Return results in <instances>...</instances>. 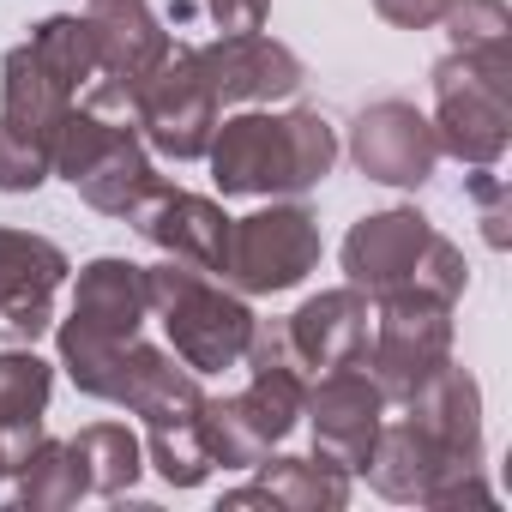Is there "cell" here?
I'll list each match as a JSON object with an SVG mask.
<instances>
[{
	"label": "cell",
	"instance_id": "1",
	"mask_svg": "<svg viewBox=\"0 0 512 512\" xmlns=\"http://www.w3.org/2000/svg\"><path fill=\"white\" fill-rule=\"evenodd\" d=\"M338 127L320 109H241L229 121H217L205 157H211V181L223 199H296L314 193L332 169H338Z\"/></svg>",
	"mask_w": 512,
	"mask_h": 512
},
{
	"label": "cell",
	"instance_id": "2",
	"mask_svg": "<svg viewBox=\"0 0 512 512\" xmlns=\"http://www.w3.org/2000/svg\"><path fill=\"white\" fill-rule=\"evenodd\" d=\"M344 278L368 302H380V296L458 302L464 284H470V266L416 205H386V211H368L362 223H350V235H344Z\"/></svg>",
	"mask_w": 512,
	"mask_h": 512
},
{
	"label": "cell",
	"instance_id": "3",
	"mask_svg": "<svg viewBox=\"0 0 512 512\" xmlns=\"http://www.w3.org/2000/svg\"><path fill=\"white\" fill-rule=\"evenodd\" d=\"M434 139L440 157L464 169H494L512 145V49L500 55H440L434 61Z\"/></svg>",
	"mask_w": 512,
	"mask_h": 512
},
{
	"label": "cell",
	"instance_id": "4",
	"mask_svg": "<svg viewBox=\"0 0 512 512\" xmlns=\"http://www.w3.org/2000/svg\"><path fill=\"white\" fill-rule=\"evenodd\" d=\"M145 296L151 314L169 332V350L193 368V374H217V368H241L247 338H253V308L247 296L211 284V272H193L181 260L145 266Z\"/></svg>",
	"mask_w": 512,
	"mask_h": 512
},
{
	"label": "cell",
	"instance_id": "5",
	"mask_svg": "<svg viewBox=\"0 0 512 512\" xmlns=\"http://www.w3.org/2000/svg\"><path fill=\"white\" fill-rule=\"evenodd\" d=\"M446 362H452V302H434V296H380L374 302V332H368L362 368L386 404H410Z\"/></svg>",
	"mask_w": 512,
	"mask_h": 512
},
{
	"label": "cell",
	"instance_id": "6",
	"mask_svg": "<svg viewBox=\"0 0 512 512\" xmlns=\"http://www.w3.org/2000/svg\"><path fill=\"white\" fill-rule=\"evenodd\" d=\"M253 380L235 392V398H205L199 404V422H205V446L217 464L229 470H253L302 416V398H308V374L290 368V362H260L247 368Z\"/></svg>",
	"mask_w": 512,
	"mask_h": 512
},
{
	"label": "cell",
	"instance_id": "7",
	"mask_svg": "<svg viewBox=\"0 0 512 512\" xmlns=\"http://www.w3.org/2000/svg\"><path fill=\"white\" fill-rule=\"evenodd\" d=\"M320 266V217L308 205H266L229 217V253H223V284L235 296H278L296 290Z\"/></svg>",
	"mask_w": 512,
	"mask_h": 512
},
{
	"label": "cell",
	"instance_id": "8",
	"mask_svg": "<svg viewBox=\"0 0 512 512\" xmlns=\"http://www.w3.org/2000/svg\"><path fill=\"white\" fill-rule=\"evenodd\" d=\"M85 25H91V43H97V79L79 103L133 121L139 85L175 55V43H169L163 19L151 13V0H91Z\"/></svg>",
	"mask_w": 512,
	"mask_h": 512
},
{
	"label": "cell",
	"instance_id": "9",
	"mask_svg": "<svg viewBox=\"0 0 512 512\" xmlns=\"http://www.w3.org/2000/svg\"><path fill=\"white\" fill-rule=\"evenodd\" d=\"M217 115L223 109H217L211 85L193 67V49H181V43L133 97V127H139L145 151H157L169 163H199L211 133H217Z\"/></svg>",
	"mask_w": 512,
	"mask_h": 512
},
{
	"label": "cell",
	"instance_id": "10",
	"mask_svg": "<svg viewBox=\"0 0 512 512\" xmlns=\"http://www.w3.org/2000/svg\"><path fill=\"white\" fill-rule=\"evenodd\" d=\"M193 67L199 79L211 85L217 109L235 103V109H260V103H284L302 91V55L266 31H241V37H217V43H199L193 49Z\"/></svg>",
	"mask_w": 512,
	"mask_h": 512
},
{
	"label": "cell",
	"instance_id": "11",
	"mask_svg": "<svg viewBox=\"0 0 512 512\" xmlns=\"http://www.w3.org/2000/svg\"><path fill=\"white\" fill-rule=\"evenodd\" d=\"M67 272V253L49 235L0 229V344H37L55 326V290Z\"/></svg>",
	"mask_w": 512,
	"mask_h": 512
},
{
	"label": "cell",
	"instance_id": "12",
	"mask_svg": "<svg viewBox=\"0 0 512 512\" xmlns=\"http://www.w3.org/2000/svg\"><path fill=\"white\" fill-rule=\"evenodd\" d=\"M350 157L380 187H428L434 181V163H440V139H434V121L416 103L380 97V103H368L356 115Z\"/></svg>",
	"mask_w": 512,
	"mask_h": 512
},
{
	"label": "cell",
	"instance_id": "13",
	"mask_svg": "<svg viewBox=\"0 0 512 512\" xmlns=\"http://www.w3.org/2000/svg\"><path fill=\"white\" fill-rule=\"evenodd\" d=\"M302 416H308V428H314V452L338 458V464L356 476V470L368 464V446H374L380 422H386V398H380V386L368 380L362 362H344V368H326V374L308 386Z\"/></svg>",
	"mask_w": 512,
	"mask_h": 512
},
{
	"label": "cell",
	"instance_id": "14",
	"mask_svg": "<svg viewBox=\"0 0 512 512\" xmlns=\"http://www.w3.org/2000/svg\"><path fill=\"white\" fill-rule=\"evenodd\" d=\"M163 260H181V266H193V272H223V253H229V211L217 205V199H205V193H181V187H169V181H157L151 187V199L127 217Z\"/></svg>",
	"mask_w": 512,
	"mask_h": 512
},
{
	"label": "cell",
	"instance_id": "15",
	"mask_svg": "<svg viewBox=\"0 0 512 512\" xmlns=\"http://www.w3.org/2000/svg\"><path fill=\"white\" fill-rule=\"evenodd\" d=\"M368 332H374V302H368L356 284L320 290V296H308V302L284 320V338H290V356H296L302 374H326V368L362 362Z\"/></svg>",
	"mask_w": 512,
	"mask_h": 512
},
{
	"label": "cell",
	"instance_id": "16",
	"mask_svg": "<svg viewBox=\"0 0 512 512\" xmlns=\"http://www.w3.org/2000/svg\"><path fill=\"white\" fill-rule=\"evenodd\" d=\"M151 320V296H145V266L103 253L91 260L73 284V314L61 320V332L73 338H97V344H127L139 338V326Z\"/></svg>",
	"mask_w": 512,
	"mask_h": 512
},
{
	"label": "cell",
	"instance_id": "17",
	"mask_svg": "<svg viewBox=\"0 0 512 512\" xmlns=\"http://www.w3.org/2000/svg\"><path fill=\"white\" fill-rule=\"evenodd\" d=\"M410 422L458 464H482V386L464 368H440L416 398H410Z\"/></svg>",
	"mask_w": 512,
	"mask_h": 512
},
{
	"label": "cell",
	"instance_id": "18",
	"mask_svg": "<svg viewBox=\"0 0 512 512\" xmlns=\"http://www.w3.org/2000/svg\"><path fill=\"white\" fill-rule=\"evenodd\" d=\"M446 470H458V458H446L410 416H404V422H380V434H374V446H368V464H362V476H368L374 494H386V500H428V488H434Z\"/></svg>",
	"mask_w": 512,
	"mask_h": 512
},
{
	"label": "cell",
	"instance_id": "19",
	"mask_svg": "<svg viewBox=\"0 0 512 512\" xmlns=\"http://www.w3.org/2000/svg\"><path fill=\"white\" fill-rule=\"evenodd\" d=\"M49 398H55V368L31 344H7V350H0V440H7V476L43 440Z\"/></svg>",
	"mask_w": 512,
	"mask_h": 512
},
{
	"label": "cell",
	"instance_id": "20",
	"mask_svg": "<svg viewBox=\"0 0 512 512\" xmlns=\"http://www.w3.org/2000/svg\"><path fill=\"white\" fill-rule=\"evenodd\" d=\"M157 181H163V175H157V163H151L139 127L127 121V127L91 157V169H85L73 187H79V199H85L91 211H103V217H133V211L151 199Z\"/></svg>",
	"mask_w": 512,
	"mask_h": 512
},
{
	"label": "cell",
	"instance_id": "21",
	"mask_svg": "<svg viewBox=\"0 0 512 512\" xmlns=\"http://www.w3.org/2000/svg\"><path fill=\"white\" fill-rule=\"evenodd\" d=\"M67 109H73V91L31 55V43L7 49V61H0V121L49 145L55 127L67 121Z\"/></svg>",
	"mask_w": 512,
	"mask_h": 512
},
{
	"label": "cell",
	"instance_id": "22",
	"mask_svg": "<svg viewBox=\"0 0 512 512\" xmlns=\"http://www.w3.org/2000/svg\"><path fill=\"white\" fill-rule=\"evenodd\" d=\"M266 494H272V506H284V512H338L344 500H350V470L338 464V458H326V452H308V458H260L253 464Z\"/></svg>",
	"mask_w": 512,
	"mask_h": 512
},
{
	"label": "cell",
	"instance_id": "23",
	"mask_svg": "<svg viewBox=\"0 0 512 512\" xmlns=\"http://www.w3.org/2000/svg\"><path fill=\"white\" fill-rule=\"evenodd\" d=\"M145 458L151 470L169 482V488H199L217 458L205 446V422H199V404L193 410H169V416H151L145 422Z\"/></svg>",
	"mask_w": 512,
	"mask_h": 512
},
{
	"label": "cell",
	"instance_id": "24",
	"mask_svg": "<svg viewBox=\"0 0 512 512\" xmlns=\"http://www.w3.org/2000/svg\"><path fill=\"white\" fill-rule=\"evenodd\" d=\"M67 446H73V458H79V470H85V488L103 494V500L127 494V488L139 482V470H145V440H139L127 422H91V428H79Z\"/></svg>",
	"mask_w": 512,
	"mask_h": 512
},
{
	"label": "cell",
	"instance_id": "25",
	"mask_svg": "<svg viewBox=\"0 0 512 512\" xmlns=\"http://www.w3.org/2000/svg\"><path fill=\"white\" fill-rule=\"evenodd\" d=\"M13 476H19V500H25L31 512H55V506H73V500L91 494V488H85V470H79V458H73V446H67V440H49V434L13 464Z\"/></svg>",
	"mask_w": 512,
	"mask_h": 512
},
{
	"label": "cell",
	"instance_id": "26",
	"mask_svg": "<svg viewBox=\"0 0 512 512\" xmlns=\"http://www.w3.org/2000/svg\"><path fill=\"white\" fill-rule=\"evenodd\" d=\"M25 43H31V55L73 91V103L91 91V79H97V43H91V25H85V19L55 13V19H43Z\"/></svg>",
	"mask_w": 512,
	"mask_h": 512
},
{
	"label": "cell",
	"instance_id": "27",
	"mask_svg": "<svg viewBox=\"0 0 512 512\" xmlns=\"http://www.w3.org/2000/svg\"><path fill=\"white\" fill-rule=\"evenodd\" d=\"M440 25H446L452 49H464V55L512 49V7H506V0H452Z\"/></svg>",
	"mask_w": 512,
	"mask_h": 512
},
{
	"label": "cell",
	"instance_id": "28",
	"mask_svg": "<svg viewBox=\"0 0 512 512\" xmlns=\"http://www.w3.org/2000/svg\"><path fill=\"white\" fill-rule=\"evenodd\" d=\"M49 175H55L49 145L0 121V193H37Z\"/></svg>",
	"mask_w": 512,
	"mask_h": 512
},
{
	"label": "cell",
	"instance_id": "29",
	"mask_svg": "<svg viewBox=\"0 0 512 512\" xmlns=\"http://www.w3.org/2000/svg\"><path fill=\"white\" fill-rule=\"evenodd\" d=\"M470 199H476V211H482V235H488V247H506L512 241V229H506V181L494 175V169H476L470 175Z\"/></svg>",
	"mask_w": 512,
	"mask_h": 512
},
{
	"label": "cell",
	"instance_id": "30",
	"mask_svg": "<svg viewBox=\"0 0 512 512\" xmlns=\"http://www.w3.org/2000/svg\"><path fill=\"white\" fill-rule=\"evenodd\" d=\"M205 13L223 37H241V31H266L272 0H205Z\"/></svg>",
	"mask_w": 512,
	"mask_h": 512
},
{
	"label": "cell",
	"instance_id": "31",
	"mask_svg": "<svg viewBox=\"0 0 512 512\" xmlns=\"http://www.w3.org/2000/svg\"><path fill=\"white\" fill-rule=\"evenodd\" d=\"M446 7L452 0H374V13L386 25H398V31H434L446 19Z\"/></svg>",
	"mask_w": 512,
	"mask_h": 512
},
{
	"label": "cell",
	"instance_id": "32",
	"mask_svg": "<svg viewBox=\"0 0 512 512\" xmlns=\"http://www.w3.org/2000/svg\"><path fill=\"white\" fill-rule=\"evenodd\" d=\"M0 476H7V440H0Z\"/></svg>",
	"mask_w": 512,
	"mask_h": 512
}]
</instances>
